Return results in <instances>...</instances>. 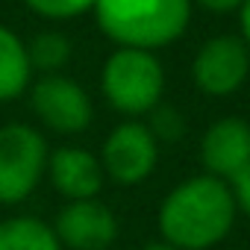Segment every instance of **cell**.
Listing matches in <instances>:
<instances>
[{"mask_svg":"<svg viewBox=\"0 0 250 250\" xmlns=\"http://www.w3.org/2000/svg\"><path fill=\"white\" fill-rule=\"evenodd\" d=\"M238 209L227 180L212 174L186 177L156 209L159 238L177 250H212L235 227Z\"/></svg>","mask_w":250,"mask_h":250,"instance_id":"obj_1","label":"cell"},{"mask_svg":"<svg viewBox=\"0 0 250 250\" xmlns=\"http://www.w3.org/2000/svg\"><path fill=\"white\" fill-rule=\"evenodd\" d=\"M91 15L115 47L159 53L186 36L194 6L191 0H97Z\"/></svg>","mask_w":250,"mask_h":250,"instance_id":"obj_2","label":"cell"},{"mask_svg":"<svg viewBox=\"0 0 250 250\" xmlns=\"http://www.w3.org/2000/svg\"><path fill=\"white\" fill-rule=\"evenodd\" d=\"M100 94L112 112L145 121L165 100V68L153 50L115 47L100 68Z\"/></svg>","mask_w":250,"mask_h":250,"instance_id":"obj_3","label":"cell"},{"mask_svg":"<svg viewBox=\"0 0 250 250\" xmlns=\"http://www.w3.org/2000/svg\"><path fill=\"white\" fill-rule=\"evenodd\" d=\"M50 159L47 136L24 121L0 127V203L18 206L44 183Z\"/></svg>","mask_w":250,"mask_h":250,"instance_id":"obj_4","label":"cell"},{"mask_svg":"<svg viewBox=\"0 0 250 250\" xmlns=\"http://www.w3.org/2000/svg\"><path fill=\"white\" fill-rule=\"evenodd\" d=\"M159 147L162 145L150 133L147 121L124 118L106 133L100 153H97L106 183H115L121 188L142 186L145 180L153 177V171L159 165Z\"/></svg>","mask_w":250,"mask_h":250,"instance_id":"obj_5","label":"cell"},{"mask_svg":"<svg viewBox=\"0 0 250 250\" xmlns=\"http://www.w3.org/2000/svg\"><path fill=\"white\" fill-rule=\"evenodd\" d=\"M30 106L53 136H80L94 121V100L85 85L68 74H39L30 85Z\"/></svg>","mask_w":250,"mask_h":250,"instance_id":"obj_6","label":"cell"},{"mask_svg":"<svg viewBox=\"0 0 250 250\" xmlns=\"http://www.w3.org/2000/svg\"><path fill=\"white\" fill-rule=\"evenodd\" d=\"M250 77V47L238 33L206 39L191 59V83L200 94L224 100L244 88Z\"/></svg>","mask_w":250,"mask_h":250,"instance_id":"obj_7","label":"cell"},{"mask_svg":"<svg viewBox=\"0 0 250 250\" xmlns=\"http://www.w3.org/2000/svg\"><path fill=\"white\" fill-rule=\"evenodd\" d=\"M50 227L62 250H109L118 238V218L97 197L65 200Z\"/></svg>","mask_w":250,"mask_h":250,"instance_id":"obj_8","label":"cell"},{"mask_svg":"<svg viewBox=\"0 0 250 250\" xmlns=\"http://www.w3.org/2000/svg\"><path fill=\"white\" fill-rule=\"evenodd\" d=\"M200 162L203 174L218 180H232L241 168L250 165V121L238 115H224L212 121L200 136Z\"/></svg>","mask_w":250,"mask_h":250,"instance_id":"obj_9","label":"cell"},{"mask_svg":"<svg viewBox=\"0 0 250 250\" xmlns=\"http://www.w3.org/2000/svg\"><path fill=\"white\" fill-rule=\"evenodd\" d=\"M44 180H50L53 191L65 200H91L100 197L103 186H106V174L103 165L97 159V153H91L83 145H59L50 150L47 159V174Z\"/></svg>","mask_w":250,"mask_h":250,"instance_id":"obj_10","label":"cell"},{"mask_svg":"<svg viewBox=\"0 0 250 250\" xmlns=\"http://www.w3.org/2000/svg\"><path fill=\"white\" fill-rule=\"evenodd\" d=\"M36 71L30 65L27 42L6 24H0V103H12L30 91Z\"/></svg>","mask_w":250,"mask_h":250,"instance_id":"obj_11","label":"cell"},{"mask_svg":"<svg viewBox=\"0 0 250 250\" xmlns=\"http://www.w3.org/2000/svg\"><path fill=\"white\" fill-rule=\"evenodd\" d=\"M0 250H62L53 227L36 215H12L0 221Z\"/></svg>","mask_w":250,"mask_h":250,"instance_id":"obj_12","label":"cell"},{"mask_svg":"<svg viewBox=\"0 0 250 250\" xmlns=\"http://www.w3.org/2000/svg\"><path fill=\"white\" fill-rule=\"evenodd\" d=\"M30 65L36 74H62L74 56L71 39L59 30H42L27 42Z\"/></svg>","mask_w":250,"mask_h":250,"instance_id":"obj_13","label":"cell"},{"mask_svg":"<svg viewBox=\"0 0 250 250\" xmlns=\"http://www.w3.org/2000/svg\"><path fill=\"white\" fill-rule=\"evenodd\" d=\"M97 0H24V6L39 15L42 21L50 24H62V21H74L80 15H88L94 9Z\"/></svg>","mask_w":250,"mask_h":250,"instance_id":"obj_14","label":"cell"},{"mask_svg":"<svg viewBox=\"0 0 250 250\" xmlns=\"http://www.w3.org/2000/svg\"><path fill=\"white\" fill-rule=\"evenodd\" d=\"M145 121H147V127H150V133L156 136L159 145H177L186 136V118H183V112L177 106L165 103V100Z\"/></svg>","mask_w":250,"mask_h":250,"instance_id":"obj_15","label":"cell"},{"mask_svg":"<svg viewBox=\"0 0 250 250\" xmlns=\"http://www.w3.org/2000/svg\"><path fill=\"white\" fill-rule=\"evenodd\" d=\"M229 183V191H232V200H235V209H238V215H247L250 218V165L247 168H241L232 180H227Z\"/></svg>","mask_w":250,"mask_h":250,"instance_id":"obj_16","label":"cell"},{"mask_svg":"<svg viewBox=\"0 0 250 250\" xmlns=\"http://www.w3.org/2000/svg\"><path fill=\"white\" fill-rule=\"evenodd\" d=\"M241 3H244V0H191V6L206 9L212 15H232V12L241 9Z\"/></svg>","mask_w":250,"mask_h":250,"instance_id":"obj_17","label":"cell"},{"mask_svg":"<svg viewBox=\"0 0 250 250\" xmlns=\"http://www.w3.org/2000/svg\"><path fill=\"white\" fill-rule=\"evenodd\" d=\"M238 36L244 39V44L250 47V0H244L238 9Z\"/></svg>","mask_w":250,"mask_h":250,"instance_id":"obj_18","label":"cell"},{"mask_svg":"<svg viewBox=\"0 0 250 250\" xmlns=\"http://www.w3.org/2000/svg\"><path fill=\"white\" fill-rule=\"evenodd\" d=\"M139 250H177L174 244H168V241H162V238H156V241H147V244H142Z\"/></svg>","mask_w":250,"mask_h":250,"instance_id":"obj_19","label":"cell"}]
</instances>
